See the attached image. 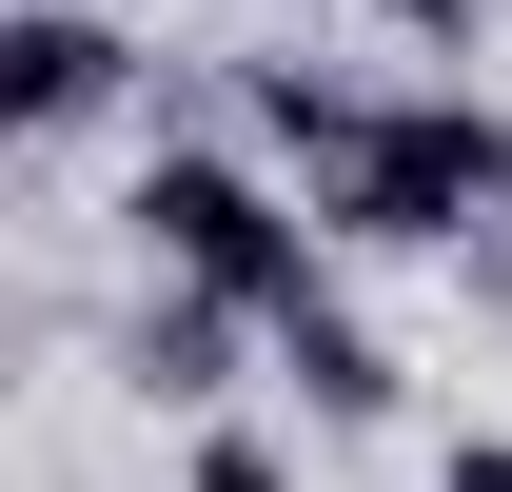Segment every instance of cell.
<instances>
[{"instance_id":"1","label":"cell","mask_w":512,"mask_h":492,"mask_svg":"<svg viewBox=\"0 0 512 492\" xmlns=\"http://www.w3.org/2000/svg\"><path fill=\"white\" fill-rule=\"evenodd\" d=\"M119 237H138V276H197V296H256V315H296L316 296V178L296 158H237V138H158L119 178Z\"/></svg>"},{"instance_id":"2","label":"cell","mask_w":512,"mask_h":492,"mask_svg":"<svg viewBox=\"0 0 512 492\" xmlns=\"http://www.w3.org/2000/svg\"><path fill=\"white\" fill-rule=\"evenodd\" d=\"M335 237H394V256H453L512 217V119L493 99H453V79H414V99H375V138L316 178Z\"/></svg>"},{"instance_id":"3","label":"cell","mask_w":512,"mask_h":492,"mask_svg":"<svg viewBox=\"0 0 512 492\" xmlns=\"http://www.w3.org/2000/svg\"><path fill=\"white\" fill-rule=\"evenodd\" d=\"M119 99H138V40L99 0H20L0 20V119L20 138H79V119H119Z\"/></svg>"},{"instance_id":"4","label":"cell","mask_w":512,"mask_h":492,"mask_svg":"<svg viewBox=\"0 0 512 492\" xmlns=\"http://www.w3.org/2000/svg\"><path fill=\"white\" fill-rule=\"evenodd\" d=\"M237 335H276L256 296H197V276H158V296L119 315V394L138 414H217L237 394Z\"/></svg>"},{"instance_id":"5","label":"cell","mask_w":512,"mask_h":492,"mask_svg":"<svg viewBox=\"0 0 512 492\" xmlns=\"http://www.w3.org/2000/svg\"><path fill=\"white\" fill-rule=\"evenodd\" d=\"M276 394H296L316 433H375V414H394V355H375L335 296H296V315H276Z\"/></svg>"},{"instance_id":"6","label":"cell","mask_w":512,"mask_h":492,"mask_svg":"<svg viewBox=\"0 0 512 492\" xmlns=\"http://www.w3.org/2000/svg\"><path fill=\"white\" fill-rule=\"evenodd\" d=\"M197 492H296V453L276 433H197Z\"/></svg>"},{"instance_id":"7","label":"cell","mask_w":512,"mask_h":492,"mask_svg":"<svg viewBox=\"0 0 512 492\" xmlns=\"http://www.w3.org/2000/svg\"><path fill=\"white\" fill-rule=\"evenodd\" d=\"M434 492H512V433H453V473Z\"/></svg>"}]
</instances>
